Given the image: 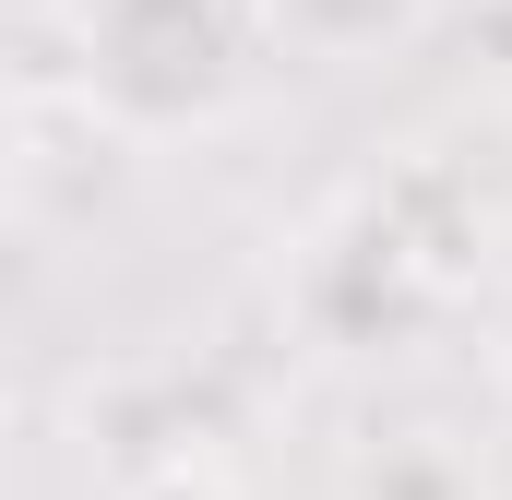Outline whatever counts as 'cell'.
I'll return each instance as SVG.
<instances>
[{"instance_id": "6da1fadb", "label": "cell", "mask_w": 512, "mask_h": 500, "mask_svg": "<svg viewBox=\"0 0 512 500\" xmlns=\"http://www.w3.org/2000/svg\"><path fill=\"white\" fill-rule=\"evenodd\" d=\"M0 155H12V131H0Z\"/></svg>"}]
</instances>
